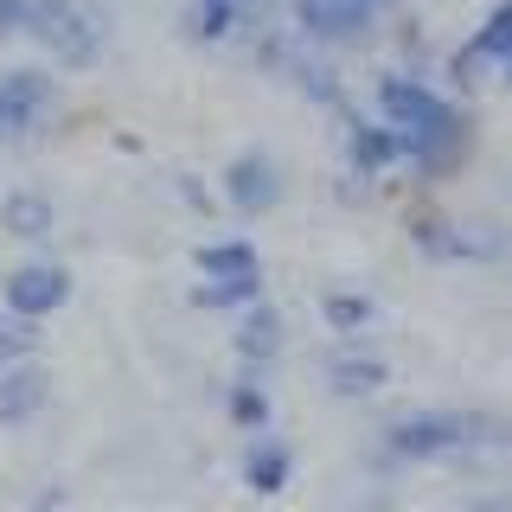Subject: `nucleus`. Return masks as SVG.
Segmentation results:
<instances>
[{
	"label": "nucleus",
	"instance_id": "a211bd4d",
	"mask_svg": "<svg viewBox=\"0 0 512 512\" xmlns=\"http://www.w3.org/2000/svg\"><path fill=\"white\" fill-rule=\"evenodd\" d=\"M224 410H231L237 429H269V391L256 384V372H244L231 391H224Z\"/></svg>",
	"mask_w": 512,
	"mask_h": 512
},
{
	"label": "nucleus",
	"instance_id": "1a4fd4ad",
	"mask_svg": "<svg viewBox=\"0 0 512 512\" xmlns=\"http://www.w3.org/2000/svg\"><path fill=\"white\" fill-rule=\"evenodd\" d=\"M410 237H416V250L436 256V263H480V256L493 250L487 231H468V224H455V218H442V212H416L410 218Z\"/></svg>",
	"mask_w": 512,
	"mask_h": 512
},
{
	"label": "nucleus",
	"instance_id": "6ab92c4d",
	"mask_svg": "<svg viewBox=\"0 0 512 512\" xmlns=\"http://www.w3.org/2000/svg\"><path fill=\"white\" fill-rule=\"evenodd\" d=\"M256 263V244H244V237H224V244H205L199 250V276H250Z\"/></svg>",
	"mask_w": 512,
	"mask_h": 512
},
{
	"label": "nucleus",
	"instance_id": "423d86ee",
	"mask_svg": "<svg viewBox=\"0 0 512 512\" xmlns=\"http://www.w3.org/2000/svg\"><path fill=\"white\" fill-rule=\"evenodd\" d=\"M64 301H71V269L52 263V256H39V263H20V269L7 276V308L26 314V320L58 314Z\"/></svg>",
	"mask_w": 512,
	"mask_h": 512
},
{
	"label": "nucleus",
	"instance_id": "ddd939ff",
	"mask_svg": "<svg viewBox=\"0 0 512 512\" xmlns=\"http://www.w3.org/2000/svg\"><path fill=\"white\" fill-rule=\"evenodd\" d=\"M384 378H391V365H384L378 352L346 346V352H333V359H327V384L340 397H372V391H384Z\"/></svg>",
	"mask_w": 512,
	"mask_h": 512
},
{
	"label": "nucleus",
	"instance_id": "f3484780",
	"mask_svg": "<svg viewBox=\"0 0 512 512\" xmlns=\"http://www.w3.org/2000/svg\"><path fill=\"white\" fill-rule=\"evenodd\" d=\"M320 320H327L333 333H365L378 320V301L359 295V288H333V295H320Z\"/></svg>",
	"mask_w": 512,
	"mask_h": 512
},
{
	"label": "nucleus",
	"instance_id": "9d476101",
	"mask_svg": "<svg viewBox=\"0 0 512 512\" xmlns=\"http://www.w3.org/2000/svg\"><path fill=\"white\" fill-rule=\"evenodd\" d=\"M276 352H282V314L256 295L250 308H237V359H244V372H263Z\"/></svg>",
	"mask_w": 512,
	"mask_h": 512
},
{
	"label": "nucleus",
	"instance_id": "f257e3e1",
	"mask_svg": "<svg viewBox=\"0 0 512 512\" xmlns=\"http://www.w3.org/2000/svg\"><path fill=\"white\" fill-rule=\"evenodd\" d=\"M378 116L404 135V167L416 180H448L461 173V160L474 148V122L461 103H448L436 84L410 71H384L378 77Z\"/></svg>",
	"mask_w": 512,
	"mask_h": 512
},
{
	"label": "nucleus",
	"instance_id": "dca6fc26",
	"mask_svg": "<svg viewBox=\"0 0 512 512\" xmlns=\"http://www.w3.org/2000/svg\"><path fill=\"white\" fill-rule=\"evenodd\" d=\"M0 224H7L13 237H45L58 224V205L45 199V192H7V199H0Z\"/></svg>",
	"mask_w": 512,
	"mask_h": 512
},
{
	"label": "nucleus",
	"instance_id": "f8f14e48",
	"mask_svg": "<svg viewBox=\"0 0 512 512\" xmlns=\"http://www.w3.org/2000/svg\"><path fill=\"white\" fill-rule=\"evenodd\" d=\"M288 480H295V448L256 429V442H250V455H244V487L269 500V493H282Z\"/></svg>",
	"mask_w": 512,
	"mask_h": 512
},
{
	"label": "nucleus",
	"instance_id": "9b49d317",
	"mask_svg": "<svg viewBox=\"0 0 512 512\" xmlns=\"http://www.w3.org/2000/svg\"><path fill=\"white\" fill-rule=\"evenodd\" d=\"M45 397H52V384H45V372L32 359L7 365V372H0V423H32V416L45 410Z\"/></svg>",
	"mask_w": 512,
	"mask_h": 512
},
{
	"label": "nucleus",
	"instance_id": "39448f33",
	"mask_svg": "<svg viewBox=\"0 0 512 512\" xmlns=\"http://www.w3.org/2000/svg\"><path fill=\"white\" fill-rule=\"evenodd\" d=\"M378 13L372 0H295V26H301V39H314V45H352V39H365V32L378 26Z\"/></svg>",
	"mask_w": 512,
	"mask_h": 512
},
{
	"label": "nucleus",
	"instance_id": "412c9836",
	"mask_svg": "<svg viewBox=\"0 0 512 512\" xmlns=\"http://www.w3.org/2000/svg\"><path fill=\"white\" fill-rule=\"evenodd\" d=\"M32 13H39V0H0V39L32 32Z\"/></svg>",
	"mask_w": 512,
	"mask_h": 512
},
{
	"label": "nucleus",
	"instance_id": "20e7f679",
	"mask_svg": "<svg viewBox=\"0 0 512 512\" xmlns=\"http://www.w3.org/2000/svg\"><path fill=\"white\" fill-rule=\"evenodd\" d=\"M282 167H276V154H263V148H250V154H237L231 167H224V199H231V212H244V218H263V212H276L282 205Z\"/></svg>",
	"mask_w": 512,
	"mask_h": 512
},
{
	"label": "nucleus",
	"instance_id": "4be33fe9",
	"mask_svg": "<svg viewBox=\"0 0 512 512\" xmlns=\"http://www.w3.org/2000/svg\"><path fill=\"white\" fill-rule=\"evenodd\" d=\"M500 84H512V64H506V71H500Z\"/></svg>",
	"mask_w": 512,
	"mask_h": 512
},
{
	"label": "nucleus",
	"instance_id": "f03ea898",
	"mask_svg": "<svg viewBox=\"0 0 512 512\" xmlns=\"http://www.w3.org/2000/svg\"><path fill=\"white\" fill-rule=\"evenodd\" d=\"M480 442H512V423L480 416V410H416L404 423H391V436H384L391 461H442Z\"/></svg>",
	"mask_w": 512,
	"mask_h": 512
},
{
	"label": "nucleus",
	"instance_id": "2eb2a0df",
	"mask_svg": "<svg viewBox=\"0 0 512 512\" xmlns=\"http://www.w3.org/2000/svg\"><path fill=\"white\" fill-rule=\"evenodd\" d=\"M263 295V269H250V276H205L199 295H192V308L205 314H231V308H250V301Z\"/></svg>",
	"mask_w": 512,
	"mask_h": 512
},
{
	"label": "nucleus",
	"instance_id": "7ed1b4c3",
	"mask_svg": "<svg viewBox=\"0 0 512 512\" xmlns=\"http://www.w3.org/2000/svg\"><path fill=\"white\" fill-rule=\"evenodd\" d=\"M32 39H39L64 71H90V64L103 58V20H96L90 7H77V0H39Z\"/></svg>",
	"mask_w": 512,
	"mask_h": 512
},
{
	"label": "nucleus",
	"instance_id": "5701e85b",
	"mask_svg": "<svg viewBox=\"0 0 512 512\" xmlns=\"http://www.w3.org/2000/svg\"><path fill=\"white\" fill-rule=\"evenodd\" d=\"M372 7H391V0H372Z\"/></svg>",
	"mask_w": 512,
	"mask_h": 512
},
{
	"label": "nucleus",
	"instance_id": "6e6552de",
	"mask_svg": "<svg viewBox=\"0 0 512 512\" xmlns=\"http://www.w3.org/2000/svg\"><path fill=\"white\" fill-rule=\"evenodd\" d=\"M346 160L359 180H378V173L404 167V135H397L391 122H372V116H346Z\"/></svg>",
	"mask_w": 512,
	"mask_h": 512
},
{
	"label": "nucleus",
	"instance_id": "4468645a",
	"mask_svg": "<svg viewBox=\"0 0 512 512\" xmlns=\"http://www.w3.org/2000/svg\"><path fill=\"white\" fill-rule=\"evenodd\" d=\"M269 0H192V13H186V32L192 39H231L244 20H256Z\"/></svg>",
	"mask_w": 512,
	"mask_h": 512
},
{
	"label": "nucleus",
	"instance_id": "aec40b11",
	"mask_svg": "<svg viewBox=\"0 0 512 512\" xmlns=\"http://www.w3.org/2000/svg\"><path fill=\"white\" fill-rule=\"evenodd\" d=\"M39 320H26V314H0V372H7V365H20V359H32V346H39Z\"/></svg>",
	"mask_w": 512,
	"mask_h": 512
},
{
	"label": "nucleus",
	"instance_id": "0eeeda50",
	"mask_svg": "<svg viewBox=\"0 0 512 512\" xmlns=\"http://www.w3.org/2000/svg\"><path fill=\"white\" fill-rule=\"evenodd\" d=\"M52 116V77L45 71H7L0 77V141L26 135Z\"/></svg>",
	"mask_w": 512,
	"mask_h": 512
}]
</instances>
